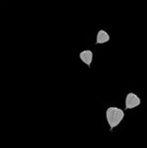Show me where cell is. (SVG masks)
I'll use <instances>...</instances> for the list:
<instances>
[{"mask_svg": "<svg viewBox=\"0 0 147 148\" xmlns=\"http://www.w3.org/2000/svg\"><path fill=\"white\" fill-rule=\"evenodd\" d=\"M79 58L81 59V61H83L84 63L90 67L93 60V52L90 51V50H84L79 53Z\"/></svg>", "mask_w": 147, "mask_h": 148, "instance_id": "obj_3", "label": "cell"}, {"mask_svg": "<svg viewBox=\"0 0 147 148\" xmlns=\"http://www.w3.org/2000/svg\"><path fill=\"white\" fill-rule=\"evenodd\" d=\"M140 104V99L136 94L129 93L125 99V108L126 109H133L135 107Z\"/></svg>", "mask_w": 147, "mask_h": 148, "instance_id": "obj_2", "label": "cell"}, {"mask_svg": "<svg viewBox=\"0 0 147 148\" xmlns=\"http://www.w3.org/2000/svg\"><path fill=\"white\" fill-rule=\"evenodd\" d=\"M124 118V112L118 107H109L106 110V119L112 131L115 127H117L120 123Z\"/></svg>", "mask_w": 147, "mask_h": 148, "instance_id": "obj_1", "label": "cell"}, {"mask_svg": "<svg viewBox=\"0 0 147 148\" xmlns=\"http://www.w3.org/2000/svg\"><path fill=\"white\" fill-rule=\"evenodd\" d=\"M110 40V36L104 30H99L98 34H96V44H103Z\"/></svg>", "mask_w": 147, "mask_h": 148, "instance_id": "obj_4", "label": "cell"}]
</instances>
